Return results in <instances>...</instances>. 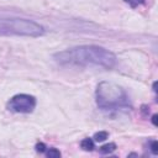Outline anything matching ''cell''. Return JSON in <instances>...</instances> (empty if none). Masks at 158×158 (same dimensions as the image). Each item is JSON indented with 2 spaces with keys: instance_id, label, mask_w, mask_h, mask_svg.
<instances>
[{
  "instance_id": "3957f363",
  "label": "cell",
  "mask_w": 158,
  "mask_h": 158,
  "mask_svg": "<svg viewBox=\"0 0 158 158\" xmlns=\"http://www.w3.org/2000/svg\"><path fill=\"white\" fill-rule=\"evenodd\" d=\"M43 33L44 28L32 20L0 16V36L40 37Z\"/></svg>"
},
{
  "instance_id": "8992f818",
  "label": "cell",
  "mask_w": 158,
  "mask_h": 158,
  "mask_svg": "<svg viewBox=\"0 0 158 158\" xmlns=\"http://www.w3.org/2000/svg\"><path fill=\"white\" fill-rule=\"evenodd\" d=\"M115 149H116V144L111 142V143H106V144L101 146L99 151H100V153H102V154H107V153H112Z\"/></svg>"
},
{
  "instance_id": "277c9868",
  "label": "cell",
  "mask_w": 158,
  "mask_h": 158,
  "mask_svg": "<svg viewBox=\"0 0 158 158\" xmlns=\"http://www.w3.org/2000/svg\"><path fill=\"white\" fill-rule=\"evenodd\" d=\"M36 106V99L28 94H17L7 102V110L17 114H30Z\"/></svg>"
},
{
  "instance_id": "7a4b0ae2",
  "label": "cell",
  "mask_w": 158,
  "mask_h": 158,
  "mask_svg": "<svg viewBox=\"0 0 158 158\" xmlns=\"http://www.w3.org/2000/svg\"><path fill=\"white\" fill-rule=\"evenodd\" d=\"M96 104L101 110H130V100L125 89L111 81H101L96 86Z\"/></svg>"
},
{
  "instance_id": "6da1fadb",
  "label": "cell",
  "mask_w": 158,
  "mask_h": 158,
  "mask_svg": "<svg viewBox=\"0 0 158 158\" xmlns=\"http://www.w3.org/2000/svg\"><path fill=\"white\" fill-rule=\"evenodd\" d=\"M57 63L62 65H95L110 69L116 64V56L100 46H79L54 54Z\"/></svg>"
},
{
  "instance_id": "7c38bea8",
  "label": "cell",
  "mask_w": 158,
  "mask_h": 158,
  "mask_svg": "<svg viewBox=\"0 0 158 158\" xmlns=\"http://www.w3.org/2000/svg\"><path fill=\"white\" fill-rule=\"evenodd\" d=\"M152 123H153L154 126H157V115H153V116H152Z\"/></svg>"
},
{
  "instance_id": "52a82bcc",
  "label": "cell",
  "mask_w": 158,
  "mask_h": 158,
  "mask_svg": "<svg viewBox=\"0 0 158 158\" xmlns=\"http://www.w3.org/2000/svg\"><path fill=\"white\" fill-rule=\"evenodd\" d=\"M109 137V133L106 132V131H99V132H96L95 135H94V141L95 142H102V141H105L106 138Z\"/></svg>"
},
{
  "instance_id": "ba28073f",
  "label": "cell",
  "mask_w": 158,
  "mask_h": 158,
  "mask_svg": "<svg viewBox=\"0 0 158 158\" xmlns=\"http://www.w3.org/2000/svg\"><path fill=\"white\" fill-rule=\"evenodd\" d=\"M47 157L48 158H58V157H60V152L57 148H49V151H47Z\"/></svg>"
},
{
  "instance_id": "8fae6325",
  "label": "cell",
  "mask_w": 158,
  "mask_h": 158,
  "mask_svg": "<svg viewBox=\"0 0 158 158\" xmlns=\"http://www.w3.org/2000/svg\"><path fill=\"white\" fill-rule=\"evenodd\" d=\"M36 151H37V152H40V153H43V152L46 151V144H44V143H42V142L37 143V144H36Z\"/></svg>"
},
{
  "instance_id": "9c48e42d",
  "label": "cell",
  "mask_w": 158,
  "mask_h": 158,
  "mask_svg": "<svg viewBox=\"0 0 158 158\" xmlns=\"http://www.w3.org/2000/svg\"><path fill=\"white\" fill-rule=\"evenodd\" d=\"M127 4H130L132 7H136L137 5H139V4H143L144 2V0H125Z\"/></svg>"
},
{
  "instance_id": "30bf717a",
  "label": "cell",
  "mask_w": 158,
  "mask_h": 158,
  "mask_svg": "<svg viewBox=\"0 0 158 158\" xmlns=\"http://www.w3.org/2000/svg\"><path fill=\"white\" fill-rule=\"evenodd\" d=\"M151 151H152L153 154L158 153V143H157V141H152L151 142Z\"/></svg>"
},
{
  "instance_id": "5b68a950",
  "label": "cell",
  "mask_w": 158,
  "mask_h": 158,
  "mask_svg": "<svg viewBox=\"0 0 158 158\" xmlns=\"http://www.w3.org/2000/svg\"><path fill=\"white\" fill-rule=\"evenodd\" d=\"M80 147L84 151H93L94 149V139H91V138H84L80 142Z\"/></svg>"
}]
</instances>
